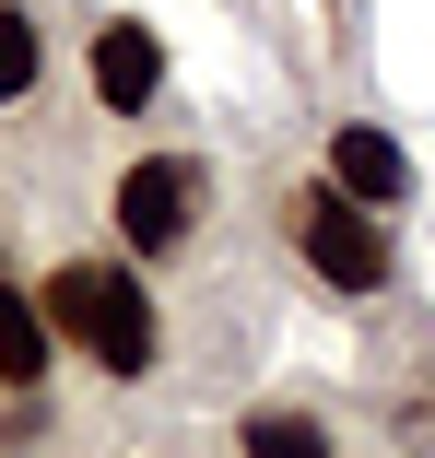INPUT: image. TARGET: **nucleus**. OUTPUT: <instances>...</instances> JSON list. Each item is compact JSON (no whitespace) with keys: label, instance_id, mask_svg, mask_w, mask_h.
<instances>
[{"label":"nucleus","instance_id":"obj_1","mask_svg":"<svg viewBox=\"0 0 435 458\" xmlns=\"http://www.w3.org/2000/svg\"><path fill=\"white\" fill-rule=\"evenodd\" d=\"M36 306H47V341H71L95 377H153L165 364V318H153V283H141V259H59L47 283H36Z\"/></svg>","mask_w":435,"mask_h":458},{"label":"nucleus","instance_id":"obj_2","mask_svg":"<svg viewBox=\"0 0 435 458\" xmlns=\"http://www.w3.org/2000/svg\"><path fill=\"white\" fill-rule=\"evenodd\" d=\"M283 235H294V259L318 270L329 294H354V306L388 294V212H365L341 176H306V189L283 200Z\"/></svg>","mask_w":435,"mask_h":458},{"label":"nucleus","instance_id":"obj_3","mask_svg":"<svg viewBox=\"0 0 435 458\" xmlns=\"http://www.w3.org/2000/svg\"><path fill=\"white\" fill-rule=\"evenodd\" d=\"M107 212H118V259H189L200 224H212V165L200 153H141L107 189Z\"/></svg>","mask_w":435,"mask_h":458},{"label":"nucleus","instance_id":"obj_4","mask_svg":"<svg viewBox=\"0 0 435 458\" xmlns=\"http://www.w3.org/2000/svg\"><path fill=\"white\" fill-rule=\"evenodd\" d=\"M82 82H95L107 118H153V95H165V36H153L141 13H107L95 47H82Z\"/></svg>","mask_w":435,"mask_h":458},{"label":"nucleus","instance_id":"obj_5","mask_svg":"<svg viewBox=\"0 0 435 458\" xmlns=\"http://www.w3.org/2000/svg\"><path fill=\"white\" fill-rule=\"evenodd\" d=\"M329 176H341V189H354L365 212H400V200H412L400 141H388V130H365V118H354V130H329Z\"/></svg>","mask_w":435,"mask_h":458},{"label":"nucleus","instance_id":"obj_6","mask_svg":"<svg viewBox=\"0 0 435 458\" xmlns=\"http://www.w3.org/2000/svg\"><path fill=\"white\" fill-rule=\"evenodd\" d=\"M47 352H59V341H47V306L13 283V270H0V388L36 400V388H47Z\"/></svg>","mask_w":435,"mask_h":458},{"label":"nucleus","instance_id":"obj_7","mask_svg":"<svg viewBox=\"0 0 435 458\" xmlns=\"http://www.w3.org/2000/svg\"><path fill=\"white\" fill-rule=\"evenodd\" d=\"M36 95H47V36L24 0H0V118H24Z\"/></svg>","mask_w":435,"mask_h":458},{"label":"nucleus","instance_id":"obj_8","mask_svg":"<svg viewBox=\"0 0 435 458\" xmlns=\"http://www.w3.org/2000/svg\"><path fill=\"white\" fill-rule=\"evenodd\" d=\"M235 458H329V435H318L306 411L271 400V411H247V423H235Z\"/></svg>","mask_w":435,"mask_h":458}]
</instances>
